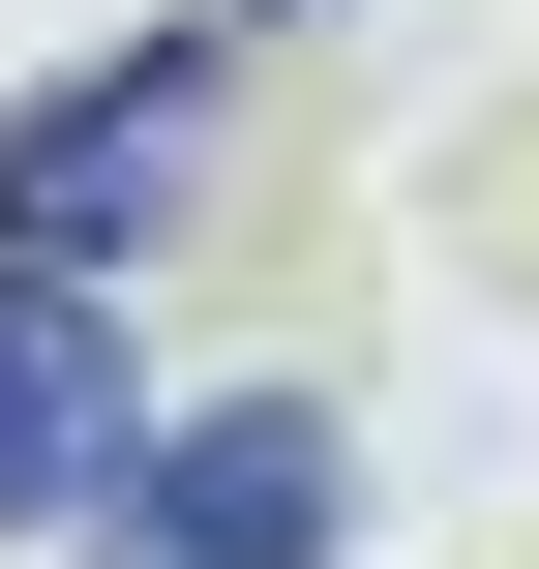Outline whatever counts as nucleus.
<instances>
[{
    "instance_id": "nucleus-1",
    "label": "nucleus",
    "mask_w": 539,
    "mask_h": 569,
    "mask_svg": "<svg viewBox=\"0 0 539 569\" xmlns=\"http://www.w3.org/2000/svg\"><path fill=\"white\" fill-rule=\"evenodd\" d=\"M120 569H330V420L300 390H210L120 450Z\"/></svg>"
},
{
    "instance_id": "nucleus-2",
    "label": "nucleus",
    "mask_w": 539,
    "mask_h": 569,
    "mask_svg": "<svg viewBox=\"0 0 539 569\" xmlns=\"http://www.w3.org/2000/svg\"><path fill=\"white\" fill-rule=\"evenodd\" d=\"M180 120H210V30H150V60L30 90V120H0V240H30V270H90V240H120L150 180H180Z\"/></svg>"
},
{
    "instance_id": "nucleus-3",
    "label": "nucleus",
    "mask_w": 539,
    "mask_h": 569,
    "mask_svg": "<svg viewBox=\"0 0 539 569\" xmlns=\"http://www.w3.org/2000/svg\"><path fill=\"white\" fill-rule=\"evenodd\" d=\"M120 450H150L120 420V300L0 240V510H120Z\"/></svg>"
}]
</instances>
